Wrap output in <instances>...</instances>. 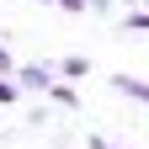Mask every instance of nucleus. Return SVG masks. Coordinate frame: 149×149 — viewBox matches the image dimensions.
<instances>
[{
  "instance_id": "1",
  "label": "nucleus",
  "mask_w": 149,
  "mask_h": 149,
  "mask_svg": "<svg viewBox=\"0 0 149 149\" xmlns=\"http://www.w3.org/2000/svg\"><path fill=\"white\" fill-rule=\"evenodd\" d=\"M11 74H16L22 91H48L53 80H59V64H53V59H43V64H16Z\"/></svg>"
},
{
  "instance_id": "2",
  "label": "nucleus",
  "mask_w": 149,
  "mask_h": 149,
  "mask_svg": "<svg viewBox=\"0 0 149 149\" xmlns=\"http://www.w3.org/2000/svg\"><path fill=\"white\" fill-rule=\"evenodd\" d=\"M43 101H48V107H64V112H74V107H80V91H74V80H53V85L43 91Z\"/></svg>"
},
{
  "instance_id": "3",
  "label": "nucleus",
  "mask_w": 149,
  "mask_h": 149,
  "mask_svg": "<svg viewBox=\"0 0 149 149\" xmlns=\"http://www.w3.org/2000/svg\"><path fill=\"white\" fill-rule=\"evenodd\" d=\"M112 91H123L128 101H144L149 107V80H139V74H112Z\"/></svg>"
},
{
  "instance_id": "4",
  "label": "nucleus",
  "mask_w": 149,
  "mask_h": 149,
  "mask_svg": "<svg viewBox=\"0 0 149 149\" xmlns=\"http://www.w3.org/2000/svg\"><path fill=\"white\" fill-rule=\"evenodd\" d=\"M85 74H91L85 53H64V59H59V80H85Z\"/></svg>"
},
{
  "instance_id": "5",
  "label": "nucleus",
  "mask_w": 149,
  "mask_h": 149,
  "mask_svg": "<svg viewBox=\"0 0 149 149\" xmlns=\"http://www.w3.org/2000/svg\"><path fill=\"white\" fill-rule=\"evenodd\" d=\"M22 101V85H16V74H0V107H16Z\"/></svg>"
},
{
  "instance_id": "6",
  "label": "nucleus",
  "mask_w": 149,
  "mask_h": 149,
  "mask_svg": "<svg viewBox=\"0 0 149 149\" xmlns=\"http://www.w3.org/2000/svg\"><path fill=\"white\" fill-rule=\"evenodd\" d=\"M128 32H149V6H139V11H128V22H123Z\"/></svg>"
},
{
  "instance_id": "7",
  "label": "nucleus",
  "mask_w": 149,
  "mask_h": 149,
  "mask_svg": "<svg viewBox=\"0 0 149 149\" xmlns=\"http://www.w3.org/2000/svg\"><path fill=\"white\" fill-rule=\"evenodd\" d=\"M53 6H59V11H69V16H80V11H85V0H53Z\"/></svg>"
},
{
  "instance_id": "8",
  "label": "nucleus",
  "mask_w": 149,
  "mask_h": 149,
  "mask_svg": "<svg viewBox=\"0 0 149 149\" xmlns=\"http://www.w3.org/2000/svg\"><path fill=\"white\" fill-rule=\"evenodd\" d=\"M16 69V59H11V48H0V74H11Z\"/></svg>"
},
{
  "instance_id": "9",
  "label": "nucleus",
  "mask_w": 149,
  "mask_h": 149,
  "mask_svg": "<svg viewBox=\"0 0 149 149\" xmlns=\"http://www.w3.org/2000/svg\"><path fill=\"white\" fill-rule=\"evenodd\" d=\"M85 11H96V16H107V11H112V0H85Z\"/></svg>"
},
{
  "instance_id": "10",
  "label": "nucleus",
  "mask_w": 149,
  "mask_h": 149,
  "mask_svg": "<svg viewBox=\"0 0 149 149\" xmlns=\"http://www.w3.org/2000/svg\"><path fill=\"white\" fill-rule=\"evenodd\" d=\"M123 6H128V11H139V6H149V0H123Z\"/></svg>"
},
{
  "instance_id": "11",
  "label": "nucleus",
  "mask_w": 149,
  "mask_h": 149,
  "mask_svg": "<svg viewBox=\"0 0 149 149\" xmlns=\"http://www.w3.org/2000/svg\"><path fill=\"white\" fill-rule=\"evenodd\" d=\"M107 149H117V144H107Z\"/></svg>"
}]
</instances>
